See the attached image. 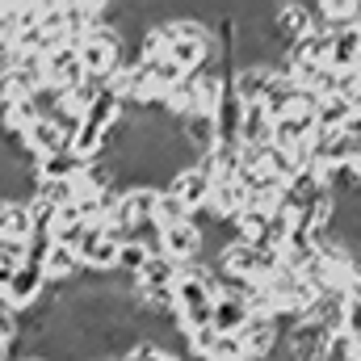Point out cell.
I'll return each mask as SVG.
<instances>
[{"instance_id": "6da1fadb", "label": "cell", "mask_w": 361, "mask_h": 361, "mask_svg": "<svg viewBox=\"0 0 361 361\" xmlns=\"http://www.w3.org/2000/svg\"><path fill=\"white\" fill-rule=\"evenodd\" d=\"M122 51H126V42H122V34H118L114 25L89 30V34L80 38V68H85V80L105 85V80L122 68Z\"/></svg>"}, {"instance_id": "7a4b0ae2", "label": "cell", "mask_w": 361, "mask_h": 361, "mask_svg": "<svg viewBox=\"0 0 361 361\" xmlns=\"http://www.w3.org/2000/svg\"><path fill=\"white\" fill-rule=\"evenodd\" d=\"M156 252L169 257L177 269H189V265L206 261V235H202V227H197L193 219H185V223H177V227L156 231Z\"/></svg>"}, {"instance_id": "3957f363", "label": "cell", "mask_w": 361, "mask_h": 361, "mask_svg": "<svg viewBox=\"0 0 361 361\" xmlns=\"http://www.w3.org/2000/svg\"><path fill=\"white\" fill-rule=\"evenodd\" d=\"M252 319V302H248V290H235V286H223L214 294V311H210V328L219 336H240Z\"/></svg>"}, {"instance_id": "277c9868", "label": "cell", "mask_w": 361, "mask_h": 361, "mask_svg": "<svg viewBox=\"0 0 361 361\" xmlns=\"http://www.w3.org/2000/svg\"><path fill=\"white\" fill-rule=\"evenodd\" d=\"M42 290H47V269H42V265H34V261H21L17 273L8 277V286H4V294H0V302H4L8 311H30V307L42 298Z\"/></svg>"}, {"instance_id": "5b68a950", "label": "cell", "mask_w": 361, "mask_h": 361, "mask_svg": "<svg viewBox=\"0 0 361 361\" xmlns=\"http://www.w3.org/2000/svg\"><path fill=\"white\" fill-rule=\"evenodd\" d=\"M269 13L273 17H265V21H269V34L281 51H290L294 42H302L311 34V25H315L311 21V4H273Z\"/></svg>"}, {"instance_id": "8992f818", "label": "cell", "mask_w": 361, "mask_h": 361, "mask_svg": "<svg viewBox=\"0 0 361 361\" xmlns=\"http://www.w3.org/2000/svg\"><path fill=\"white\" fill-rule=\"evenodd\" d=\"M169 193H177L180 206L189 210V219H197L206 210V202H210V177L202 173V164H189L169 180Z\"/></svg>"}, {"instance_id": "52a82bcc", "label": "cell", "mask_w": 361, "mask_h": 361, "mask_svg": "<svg viewBox=\"0 0 361 361\" xmlns=\"http://www.w3.org/2000/svg\"><path fill=\"white\" fill-rule=\"evenodd\" d=\"M89 164H92V160H80V156L68 147V152L42 156V160L34 164V177H38V185H63V180H76Z\"/></svg>"}, {"instance_id": "ba28073f", "label": "cell", "mask_w": 361, "mask_h": 361, "mask_svg": "<svg viewBox=\"0 0 361 361\" xmlns=\"http://www.w3.org/2000/svg\"><path fill=\"white\" fill-rule=\"evenodd\" d=\"M357 63H361V30H341V34H332L328 72H332V76H353Z\"/></svg>"}, {"instance_id": "9c48e42d", "label": "cell", "mask_w": 361, "mask_h": 361, "mask_svg": "<svg viewBox=\"0 0 361 361\" xmlns=\"http://www.w3.org/2000/svg\"><path fill=\"white\" fill-rule=\"evenodd\" d=\"M273 143V118L269 109L257 101V105H244V122H240V147H269Z\"/></svg>"}, {"instance_id": "30bf717a", "label": "cell", "mask_w": 361, "mask_h": 361, "mask_svg": "<svg viewBox=\"0 0 361 361\" xmlns=\"http://www.w3.org/2000/svg\"><path fill=\"white\" fill-rule=\"evenodd\" d=\"M42 118V109H38V101L30 97V101H13V105H0V130L8 135V139H21L34 122Z\"/></svg>"}, {"instance_id": "8fae6325", "label": "cell", "mask_w": 361, "mask_h": 361, "mask_svg": "<svg viewBox=\"0 0 361 361\" xmlns=\"http://www.w3.org/2000/svg\"><path fill=\"white\" fill-rule=\"evenodd\" d=\"M353 122V109H349V101L341 97V92H328V97H319V105H315V126L319 130H345Z\"/></svg>"}, {"instance_id": "7c38bea8", "label": "cell", "mask_w": 361, "mask_h": 361, "mask_svg": "<svg viewBox=\"0 0 361 361\" xmlns=\"http://www.w3.org/2000/svg\"><path fill=\"white\" fill-rule=\"evenodd\" d=\"M42 269H47V286H51V281H76V273L85 269V265H80V257H76L72 248H59V244H55L51 257L42 261Z\"/></svg>"}, {"instance_id": "4fadbf2b", "label": "cell", "mask_w": 361, "mask_h": 361, "mask_svg": "<svg viewBox=\"0 0 361 361\" xmlns=\"http://www.w3.org/2000/svg\"><path fill=\"white\" fill-rule=\"evenodd\" d=\"M185 219H189V210L180 206V197L169 193V189H160V193H156V210H152V227L164 231V227H177Z\"/></svg>"}, {"instance_id": "5bb4252c", "label": "cell", "mask_w": 361, "mask_h": 361, "mask_svg": "<svg viewBox=\"0 0 361 361\" xmlns=\"http://www.w3.org/2000/svg\"><path fill=\"white\" fill-rule=\"evenodd\" d=\"M152 252H156V244H152V240H126V244H122V257H118V269L135 281L139 269L152 261Z\"/></svg>"}, {"instance_id": "9a60e30c", "label": "cell", "mask_w": 361, "mask_h": 361, "mask_svg": "<svg viewBox=\"0 0 361 361\" xmlns=\"http://www.w3.org/2000/svg\"><path fill=\"white\" fill-rule=\"evenodd\" d=\"M122 361H185L177 349H169L164 341H139V345H130Z\"/></svg>"}, {"instance_id": "2e32d148", "label": "cell", "mask_w": 361, "mask_h": 361, "mask_svg": "<svg viewBox=\"0 0 361 361\" xmlns=\"http://www.w3.org/2000/svg\"><path fill=\"white\" fill-rule=\"evenodd\" d=\"M21 341V324H17V311H8L0 302V361H13V345Z\"/></svg>"}, {"instance_id": "e0dca14e", "label": "cell", "mask_w": 361, "mask_h": 361, "mask_svg": "<svg viewBox=\"0 0 361 361\" xmlns=\"http://www.w3.org/2000/svg\"><path fill=\"white\" fill-rule=\"evenodd\" d=\"M17 265H21V252L0 244V294H4V286H8V277L17 273Z\"/></svg>"}, {"instance_id": "ac0fdd59", "label": "cell", "mask_w": 361, "mask_h": 361, "mask_svg": "<svg viewBox=\"0 0 361 361\" xmlns=\"http://www.w3.org/2000/svg\"><path fill=\"white\" fill-rule=\"evenodd\" d=\"M25 361H47V357H25Z\"/></svg>"}]
</instances>
